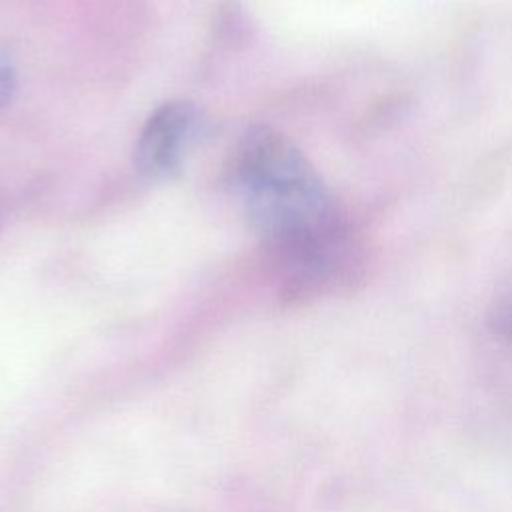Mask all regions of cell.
<instances>
[{
    "label": "cell",
    "instance_id": "7a4b0ae2",
    "mask_svg": "<svg viewBox=\"0 0 512 512\" xmlns=\"http://www.w3.org/2000/svg\"><path fill=\"white\" fill-rule=\"evenodd\" d=\"M200 128V112L188 100L158 106L142 126L134 144V168L152 182L180 174Z\"/></svg>",
    "mask_w": 512,
    "mask_h": 512
},
{
    "label": "cell",
    "instance_id": "277c9868",
    "mask_svg": "<svg viewBox=\"0 0 512 512\" xmlns=\"http://www.w3.org/2000/svg\"><path fill=\"white\" fill-rule=\"evenodd\" d=\"M504 332L512 340V306L504 312Z\"/></svg>",
    "mask_w": 512,
    "mask_h": 512
},
{
    "label": "cell",
    "instance_id": "3957f363",
    "mask_svg": "<svg viewBox=\"0 0 512 512\" xmlns=\"http://www.w3.org/2000/svg\"><path fill=\"white\" fill-rule=\"evenodd\" d=\"M14 92H16V70L10 58L4 52H0V110L10 104Z\"/></svg>",
    "mask_w": 512,
    "mask_h": 512
},
{
    "label": "cell",
    "instance_id": "6da1fadb",
    "mask_svg": "<svg viewBox=\"0 0 512 512\" xmlns=\"http://www.w3.org/2000/svg\"><path fill=\"white\" fill-rule=\"evenodd\" d=\"M230 184L254 232L308 272H324L342 244L336 204L304 152L270 126H252L230 160Z\"/></svg>",
    "mask_w": 512,
    "mask_h": 512
}]
</instances>
